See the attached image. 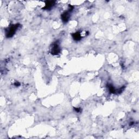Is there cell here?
I'll list each match as a JSON object with an SVG mask.
<instances>
[{
	"label": "cell",
	"instance_id": "obj_1",
	"mask_svg": "<svg viewBox=\"0 0 139 139\" xmlns=\"http://www.w3.org/2000/svg\"><path fill=\"white\" fill-rule=\"evenodd\" d=\"M20 27L19 24L12 25L6 29V36L7 38H12L17 32V29Z\"/></svg>",
	"mask_w": 139,
	"mask_h": 139
},
{
	"label": "cell",
	"instance_id": "obj_2",
	"mask_svg": "<svg viewBox=\"0 0 139 139\" xmlns=\"http://www.w3.org/2000/svg\"><path fill=\"white\" fill-rule=\"evenodd\" d=\"M60 48L59 46V45L58 42H56L54 43L53 44V46L51 48V53L53 55H57L59 54L60 52Z\"/></svg>",
	"mask_w": 139,
	"mask_h": 139
},
{
	"label": "cell",
	"instance_id": "obj_3",
	"mask_svg": "<svg viewBox=\"0 0 139 139\" xmlns=\"http://www.w3.org/2000/svg\"><path fill=\"white\" fill-rule=\"evenodd\" d=\"M70 12L69 10L68 11H66L64 13L61 14V19H62V21H63V22L64 23H66L67 22L68 20H69L70 17Z\"/></svg>",
	"mask_w": 139,
	"mask_h": 139
},
{
	"label": "cell",
	"instance_id": "obj_4",
	"mask_svg": "<svg viewBox=\"0 0 139 139\" xmlns=\"http://www.w3.org/2000/svg\"><path fill=\"white\" fill-rule=\"evenodd\" d=\"M55 4V1H46V4H45V6L44 8V9H50L52 7L54 6V5Z\"/></svg>",
	"mask_w": 139,
	"mask_h": 139
},
{
	"label": "cell",
	"instance_id": "obj_5",
	"mask_svg": "<svg viewBox=\"0 0 139 139\" xmlns=\"http://www.w3.org/2000/svg\"><path fill=\"white\" fill-rule=\"evenodd\" d=\"M72 36L74 40L77 41L80 40L81 39H82V34H81L80 32H76V33H75L74 34H72Z\"/></svg>",
	"mask_w": 139,
	"mask_h": 139
},
{
	"label": "cell",
	"instance_id": "obj_6",
	"mask_svg": "<svg viewBox=\"0 0 139 139\" xmlns=\"http://www.w3.org/2000/svg\"><path fill=\"white\" fill-rule=\"evenodd\" d=\"M74 109H75V110L77 112V113H79V112L80 111V108H75Z\"/></svg>",
	"mask_w": 139,
	"mask_h": 139
},
{
	"label": "cell",
	"instance_id": "obj_7",
	"mask_svg": "<svg viewBox=\"0 0 139 139\" xmlns=\"http://www.w3.org/2000/svg\"><path fill=\"white\" fill-rule=\"evenodd\" d=\"M15 85L17 86H17H19L20 85V83L19 82H16L15 83Z\"/></svg>",
	"mask_w": 139,
	"mask_h": 139
}]
</instances>
